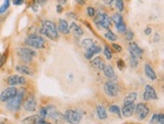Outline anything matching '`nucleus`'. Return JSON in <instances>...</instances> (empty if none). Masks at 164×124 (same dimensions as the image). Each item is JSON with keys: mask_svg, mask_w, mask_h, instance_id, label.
<instances>
[{"mask_svg": "<svg viewBox=\"0 0 164 124\" xmlns=\"http://www.w3.org/2000/svg\"><path fill=\"white\" fill-rule=\"evenodd\" d=\"M40 31L43 34H45L49 38H51V40H56L59 36L56 24L53 21L48 19H45L42 21V27H41Z\"/></svg>", "mask_w": 164, "mask_h": 124, "instance_id": "f257e3e1", "label": "nucleus"}, {"mask_svg": "<svg viewBox=\"0 0 164 124\" xmlns=\"http://www.w3.org/2000/svg\"><path fill=\"white\" fill-rule=\"evenodd\" d=\"M25 89H20L17 90V94L14 96L12 99H10L9 101H7L6 103V108L8 109L11 112H16V111L19 110L20 106H21V103L23 101V97H25Z\"/></svg>", "mask_w": 164, "mask_h": 124, "instance_id": "f03ea898", "label": "nucleus"}, {"mask_svg": "<svg viewBox=\"0 0 164 124\" xmlns=\"http://www.w3.org/2000/svg\"><path fill=\"white\" fill-rule=\"evenodd\" d=\"M63 116H64V120L69 124H78L80 123L83 117V113L79 109H68Z\"/></svg>", "mask_w": 164, "mask_h": 124, "instance_id": "7ed1b4c3", "label": "nucleus"}, {"mask_svg": "<svg viewBox=\"0 0 164 124\" xmlns=\"http://www.w3.org/2000/svg\"><path fill=\"white\" fill-rule=\"evenodd\" d=\"M25 44L27 47H33V49H44L45 46H46V42H45L44 38L40 36H37V34H31V36H27L25 40Z\"/></svg>", "mask_w": 164, "mask_h": 124, "instance_id": "20e7f679", "label": "nucleus"}, {"mask_svg": "<svg viewBox=\"0 0 164 124\" xmlns=\"http://www.w3.org/2000/svg\"><path fill=\"white\" fill-rule=\"evenodd\" d=\"M17 55L19 57V59L25 64H29L33 62V58L37 55V51H35L33 49L29 47H18L16 49Z\"/></svg>", "mask_w": 164, "mask_h": 124, "instance_id": "39448f33", "label": "nucleus"}, {"mask_svg": "<svg viewBox=\"0 0 164 124\" xmlns=\"http://www.w3.org/2000/svg\"><path fill=\"white\" fill-rule=\"evenodd\" d=\"M47 107V117L52 119L56 124H63L64 122V116L57 110L55 106H46Z\"/></svg>", "mask_w": 164, "mask_h": 124, "instance_id": "423d86ee", "label": "nucleus"}, {"mask_svg": "<svg viewBox=\"0 0 164 124\" xmlns=\"http://www.w3.org/2000/svg\"><path fill=\"white\" fill-rule=\"evenodd\" d=\"M95 24L97 25L99 28L109 29L111 27V19L107 14L105 13H98L97 16L94 19Z\"/></svg>", "mask_w": 164, "mask_h": 124, "instance_id": "0eeeda50", "label": "nucleus"}, {"mask_svg": "<svg viewBox=\"0 0 164 124\" xmlns=\"http://www.w3.org/2000/svg\"><path fill=\"white\" fill-rule=\"evenodd\" d=\"M103 90L109 97H115L120 93V87H119V85L115 84V82H111V81H107V82L104 83Z\"/></svg>", "mask_w": 164, "mask_h": 124, "instance_id": "6e6552de", "label": "nucleus"}, {"mask_svg": "<svg viewBox=\"0 0 164 124\" xmlns=\"http://www.w3.org/2000/svg\"><path fill=\"white\" fill-rule=\"evenodd\" d=\"M135 115L137 117V119L143 120L148 116L149 114V108L146 104L144 103H138L137 105H135Z\"/></svg>", "mask_w": 164, "mask_h": 124, "instance_id": "1a4fd4ad", "label": "nucleus"}, {"mask_svg": "<svg viewBox=\"0 0 164 124\" xmlns=\"http://www.w3.org/2000/svg\"><path fill=\"white\" fill-rule=\"evenodd\" d=\"M17 94V89L15 87H8L3 90L0 94V101L1 102H7Z\"/></svg>", "mask_w": 164, "mask_h": 124, "instance_id": "9d476101", "label": "nucleus"}, {"mask_svg": "<svg viewBox=\"0 0 164 124\" xmlns=\"http://www.w3.org/2000/svg\"><path fill=\"white\" fill-rule=\"evenodd\" d=\"M23 108L27 112H33L37 109V100L33 95H29L23 102Z\"/></svg>", "mask_w": 164, "mask_h": 124, "instance_id": "9b49d317", "label": "nucleus"}, {"mask_svg": "<svg viewBox=\"0 0 164 124\" xmlns=\"http://www.w3.org/2000/svg\"><path fill=\"white\" fill-rule=\"evenodd\" d=\"M158 95L156 93L155 89L151 85H146L145 86V91L143 93V100L149 101V100H157Z\"/></svg>", "mask_w": 164, "mask_h": 124, "instance_id": "f8f14e48", "label": "nucleus"}, {"mask_svg": "<svg viewBox=\"0 0 164 124\" xmlns=\"http://www.w3.org/2000/svg\"><path fill=\"white\" fill-rule=\"evenodd\" d=\"M7 84L10 87L17 86V85H25L27 84V80H25V78L22 77V76L12 75L7 78Z\"/></svg>", "mask_w": 164, "mask_h": 124, "instance_id": "ddd939ff", "label": "nucleus"}, {"mask_svg": "<svg viewBox=\"0 0 164 124\" xmlns=\"http://www.w3.org/2000/svg\"><path fill=\"white\" fill-rule=\"evenodd\" d=\"M129 51H130L131 57H134V58H141L143 55V49L136 42H130Z\"/></svg>", "mask_w": 164, "mask_h": 124, "instance_id": "4468645a", "label": "nucleus"}, {"mask_svg": "<svg viewBox=\"0 0 164 124\" xmlns=\"http://www.w3.org/2000/svg\"><path fill=\"white\" fill-rule=\"evenodd\" d=\"M16 72L20 73L21 75H25V76H33V71L31 68H29L27 65H18L15 68Z\"/></svg>", "mask_w": 164, "mask_h": 124, "instance_id": "2eb2a0df", "label": "nucleus"}, {"mask_svg": "<svg viewBox=\"0 0 164 124\" xmlns=\"http://www.w3.org/2000/svg\"><path fill=\"white\" fill-rule=\"evenodd\" d=\"M91 66L93 68H95V69H98L99 71H103L104 67H105V63L102 61L101 58L99 57H96L94 59H91Z\"/></svg>", "mask_w": 164, "mask_h": 124, "instance_id": "dca6fc26", "label": "nucleus"}, {"mask_svg": "<svg viewBox=\"0 0 164 124\" xmlns=\"http://www.w3.org/2000/svg\"><path fill=\"white\" fill-rule=\"evenodd\" d=\"M57 29L63 34H69L70 33V29H69L68 22L65 19H59V25H58Z\"/></svg>", "mask_w": 164, "mask_h": 124, "instance_id": "f3484780", "label": "nucleus"}, {"mask_svg": "<svg viewBox=\"0 0 164 124\" xmlns=\"http://www.w3.org/2000/svg\"><path fill=\"white\" fill-rule=\"evenodd\" d=\"M134 110H135V104L124 105L122 108L123 116H125V117H131L134 114Z\"/></svg>", "mask_w": 164, "mask_h": 124, "instance_id": "a211bd4d", "label": "nucleus"}, {"mask_svg": "<svg viewBox=\"0 0 164 124\" xmlns=\"http://www.w3.org/2000/svg\"><path fill=\"white\" fill-rule=\"evenodd\" d=\"M69 29H70V31H72V33L74 34L75 38H80L83 34V29L78 24H76L75 22H72L70 26H69Z\"/></svg>", "mask_w": 164, "mask_h": 124, "instance_id": "6ab92c4d", "label": "nucleus"}, {"mask_svg": "<svg viewBox=\"0 0 164 124\" xmlns=\"http://www.w3.org/2000/svg\"><path fill=\"white\" fill-rule=\"evenodd\" d=\"M101 51V47H98V46H94V47H92L91 49H87L86 53H85V58H86V60H91V59H93V55H95V53H98Z\"/></svg>", "mask_w": 164, "mask_h": 124, "instance_id": "aec40b11", "label": "nucleus"}, {"mask_svg": "<svg viewBox=\"0 0 164 124\" xmlns=\"http://www.w3.org/2000/svg\"><path fill=\"white\" fill-rule=\"evenodd\" d=\"M145 75L147 76V78L148 79H150V80H156L157 79V76H156V73L154 72L153 68L150 66L149 64H146L145 65Z\"/></svg>", "mask_w": 164, "mask_h": 124, "instance_id": "412c9836", "label": "nucleus"}, {"mask_svg": "<svg viewBox=\"0 0 164 124\" xmlns=\"http://www.w3.org/2000/svg\"><path fill=\"white\" fill-rule=\"evenodd\" d=\"M137 99V92H130L124 99V105L134 104V102Z\"/></svg>", "mask_w": 164, "mask_h": 124, "instance_id": "4be33fe9", "label": "nucleus"}, {"mask_svg": "<svg viewBox=\"0 0 164 124\" xmlns=\"http://www.w3.org/2000/svg\"><path fill=\"white\" fill-rule=\"evenodd\" d=\"M96 113H97L98 119L104 120V119H107V110H105L104 106H102V105H98V106L96 107Z\"/></svg>", "mask_w": 164, "mask_h": 124, "instance_id": "5701e85b", "label": "nucleus"}, {"mask_svg": "<svg viewBox=\"0 0 164 124\" xmlns=\"http://www.w3.org/2000/svg\"><path fill=\"white\" fill-rule=\"evenodd\" d=\"M151 124H164V115L162 113L160 114H153V116L150 119Z\"/></svg>", "mask_w": 164, "mask_h": 124, "instance_id": "b1692460", "label": "nucleus"}, {"mask_svg": "<svg viewBox=\"0 0 164 124\" xmlns=\"http://www.w3.org/2000/svg\"><path fill=\"white\" fill-rule=\"evenodd\" d=\"M103 73H104V76L111 80L113 79H115V70L111 66H105L103 69Z\"/></svg>", "mask_w": 164, "mask_h": 124, "instance_id": "393cba45", "label": "nucleus"}, {"mask_svg": "<svg viewBox=\"0 0 164 124\" xmlns=\"http://www.w3.org/2000/svg\"><path fill=\"white\" fill-rule=\"evenodd\" d=\"M81 46L83 49H85L87 51V49H91L92 47H94L95 46V44H94V42H93V40H91V38H85V40H83L81 42Z\"/></svg>", "mask_w": 164, "mask_h": 124, "instance_id": "a878e982", "label": "nucleus"}, {"mask_svg": "<svg viewBox=\"0 0 164 124\" xmlns=\"http://www.w3.org/2000/svg\"><path fill=\"white\" fill-rule=\"evenodd\" d=\"M111 20H113V22L115 23V25L117 24H120V23H123V16L121 13H119V12H117V13H115L113 16H111Z\"/></svg>", "mask_w": 164, "mask_h": 124, "instance_id": "bb28decb", "label": "nucleus"}, {"mask_svg": "<svg viewBox=\"0 0 164 124\" xmlns=\"http://www.w3.org/2000/svg\"><path fill=\"white\" fill-rule=\"evenodd\" d=\"M104 38H107V40H109V42H115V40H118V36H115L111 30H107V32L104 33Z\"/></svg>", "mask_w": 164, "mask_h": 124, "instance_id": "cd10ccee", "label": "nucleus"}, {"mask_svg": "<svg viewBox=\"0 0 164 124\" xmlns=\"http://www.w3.org/2000/svg\"><path fill=\"white\" fill-rule=\"evenodd\" d=\"M39 115H33V116H29V117L25 118L22 120V124H35L36 120L38 119Z\"/></svg>", "mask_w": 164, "mask_h": 124, "instance_id": "c85d7f7f", "label": "nucleus"}, {"mask_svg": "<svg viewBox=\"0 0 164 124\" xmlns=\"http://www.w3.org/2000/svg\"><path fill=\"white\" fill-rule=\"evenodd\" d=\"M109 111L113 114H117L118 116L121 117V108L118 105H111L109 108Z\"/></svg>", "mask_w": 164, "mask_h": 124, "instance_id": "c756f323", "label": "nucleus"}, {"mask_svg": "<svg viewBox=\"0 0 164 124\" xmlns=\"http://www.w3.org/2000/svg\"><path fill=\"white\" fill-rule=\"evenodd\" d=\"M103 53H104V55H105L107 60H111V58H113V53H111V49H109V46H104Z\"/></svg>", "mask_w": 164, "mask_h": 124, "instance_id": "7c9ffc66", "label": "nucleus"}, {"mask_svg": "<svg viewBox=\"0 0 164 124\" xmlns=\"http://www.w3.org/2000/svg\"><path fill=\"white\" fill-rule=\"evenodd\" d=\"M9 5H10V1H9V0H5L4 3H3V5H2L1 7H0V14L4 13L5 11H6L7 9H8Z\"/></svg>", "mask_w": 164, "mask_h": 124, "instance_id": "2f4dec72", "label": "nucleus"}, {"mask_svg": "<svg viewBox=\"0 0 164 124\" xmlns=\"http://www.w3.org/2000/svg\"><path fill=\"white\" fill-rule=\"evenodd\" d=\"M115 28H117V30H118L120 33H124V32H126V31H127V26H126V24H125L124 22H123V23H120V24L115 25Z\"/></svg>", "mask_w": 164, "mask_h": 124, "instance_id": "473e14b6", "label": "nucleus"}, {"mask_svg": "<svg viewBox=\"0 0 164 124\" xmlns=\"http://www.w3.org/2000/svg\"><path fill=\"white\" fill-rule=\"evenodd\" d=\"M138 58H134V57H131L130 58V66H131V68H133V69H136L138 67Z\"/></svg>", "mask_w": 164, "mask_h": 124, "instance_id": "72a5a7b5", "label": "nucleus"}, {"mask_svg": "<svg viewBox=\"0 0 164 124\" xmlns=\"http://www.w3.org/2000/svg\"><path fill=\"white\" fill-rule=\"evenodd\" d=\"M7 55H8V53H7V51H5L4 53H3L2 55H1V58H0V69L3 67V65L5 64V62H6L7 60Z\"/></svg>", "mask_w": 164, "mask_h": 124, "instance_id": "f704fd0d", "label": "nucleus"}, {"mask_svg": "<svg viewBox=\"0 0 164 124\" xmlns=\"http://www.w3.org/2000/svg\"><path fill=\"white\" fill-rule=\"evenodd\" d=\"M115 6L119 9V11L124 10V2H123V0H115Z\"/></svg>", "mask_w": 164, "mask_h": 124, "instance_id": "c9c22d12", "label": "nucleus"}, {"mask_svg": "<svg viewBox=\"0 0 164 124\" xmlns=\"http://www.w3.org/2000/svg\"><path fill=\"white\" fill-rule=\"evenodd\" d=\"M40 116L41 118H43V119H45V118L47 117V107H42L40 110Z\"/></svg>", "mask_w": 164, "mask_h": 124, "instance_id": "e433bc0d", "label": "nucleus"}, {"mask_svg": "<svg viewBox=\"0 0 164 124\" xmlns=\"http://www.w3.org/2000/svg\"><path fill=\"white\" fill-rule=\"evenodd\" d=\"M35 124H53V123H51V122H49V121H46L45 119H43V118H41L40 116H39L38 119H37L36 122H35Z\"/></svg>", "mask_w": 164, "mask_h": 124, "instance_id": "4c0bfd02", "label": "nucleus"}, {"mask_svg": "<svg viewBox=\"0 0 164 124\" xmlns=\"http://www.w3.org/2000/svg\"><path fill=\"white\" fill-rule=\"evenodd\" d=\"M87 14L90 17H94V15H95V9L93 8V7H88L87 8Z\"/></svg>", "mask_w": 164, "mask_h": 124, "instance_id": "58836bf2", "label": "nucleus"}, {"mask_svg": "<svg viewBox=\"0 0 164 124\" xmlns=\"http://www.w3.org/2000/svg\"><path fill=\"white\" fill-rule=\"evenodd\" d=\"M117 65H118V68L120 70H123L125 68V62L124 60H122V59H119L118 62H117Z\"/></svg>", "mask_w": 164, "mask_h": 124, "instance_id": "ea45409f", "label": "nucleus"}, {"mask_svg": "<svg viewBox=\"0 0 164 124\" xmlns=\"http://www.w3.org/2000/svg\"><path fill=\"white\" fill-rule=\"evenodd\" d=\"M126 32H127V36H126L127 40H133V38H134L133 31H132V30H127Z\"/></svg>", "mask_w": 164, "mask_h": 124, "instance_id": "a19ab883", "label": "nucleus"}, {"mask_svg": "<svg viewBox=\"0 0 164 124\" xmlns=\"http://www.w3.org/2000/svg\"><path fill=\"white\" fill-rule=\"evenodd\" d=\"M111 47H113V49H115L117 51H119V53H122V51H123V47H121V46H119V44H111Z\"/></svg>", "mask_w": 164, "mask_h": 124, "instance_id": "79ce46f5", "label": "nucleus"}, {"mask_svg": "<svg viewBox=\"0 0 164 124\" xmlns=\"http://www.w3.org/2000/svg\"><path fill=\"white\" fill-rule=\"evenodd\" d=\"M151 32H152V28H151V27H146V28H145V34H146V36H150Z\"/></svg>", "mask_w": 164, "mask_h": 124, "instance_id": "37998d69", "label": "nucleus"}, {"mask_svg": "<svg viewBox=\"0 0 164 124\" xmlns=\"http://www.w3.org/2000/svg\"><path fill=\"white\" fill-rule=\"evenodd\" d=\"M23 3V0H13L14 5H21Z\"/></svg>", "mask_w": 164, "mask_h": 124, "instance_id": "c03bdc74", "label": "nucleus"}, {"mask_svg": "<svg viewBox=\"0 0 164 124\" xmlns=\"http://www.w3.org/2000/svg\"><path fill=\"white\" fill-rule=\"evenodd\" d=\"M102 1H103V2L105 3L107 5H111V4H113V0H102Z\"/></svg>", "mask_w": 164, "mask_h": 124, "instance_id": "a18cd8bd", "label": "nucleus"}, {"mask_svg": "<svg viewBox=\"0 0 164 124\" xmlns=\"http://www.w3.org/2000/svg\"><path fill=\"white\" fill-rule=\"evenodd\" d=\"M76 1H77V2L79 3V4H81V5H83V4H84V2H85V0H76Z\"/></svg>", "mask_w": 164, "mask_h": 124, "instance_id": "49530a36", "label": "nucleus"}, {"mask_svg": "<svg viewBox=\"0 0 164 124\" xmlns=\"http://www.w3.org/2000/svg\"><path fill=\"white\" fill-rule=\"evenodd\" d=\"M159 40H160L159 34H158V33H156V34H155V42H158Z\"/></svg>", "mask_w": 164, "mask_h": 124, "instance_id": "de8ad7c7", "label": "nucleus"}, {"mask_svg": "<svg viewBox=\"0 0 164 124\" xmlns=\"http://www.w3.org/2000/svg\"><path fill=\"white\" fill-rule=\"evenodd\" d=\"M67 16H71V17L74 18V19L76 18V15H75V14H73V13H67Z\"/></svg>", "mask_w": 164, "mask_h": 124, "instance_id": "09e8293b", "label": "nucleus"}, {"mask_svg": "<svg viewBox=\"0 0 164 124\" xmlns=\"http://www.w3.org/2000/svg\"><path fill=\"white\" fill-rule=\"evenodd\" d=\"M57 11L58 12H61V11H62V7H61V5H58L57 6Z\"/></svg>", "mask_w": 164, "mask_h": 124, "instance_id": "8fccbe9b", "label": "nucleus"}, {"mask_svg": "<svg viewBox=\"0 0 164 124\" xmlns=\"http://www.w3.org/2000/svg\"><path fill=\"white\" fill-rule=\"evenodd\" d=\"M0 124H6V123H4V122H1V123H0Z\"/></svg>", "mask_w": 164, "mask_h": 124, "instance_id": "3c124183", "label": "nucleus"}, {"mask_svg": "<svg viewBox=\"0 0 164 124\" xmlns=\"http://www.w3.org/2000/svg\"><path fill=\"white\" fill-rule=\"evenodd\" d=\"M1 55H2V53H0V58H1Z\"/></svg>", "mask_w": 164, "mask_h": 124, "instance_id": "603ef678", "label": "nucleus"}]
</instances>
